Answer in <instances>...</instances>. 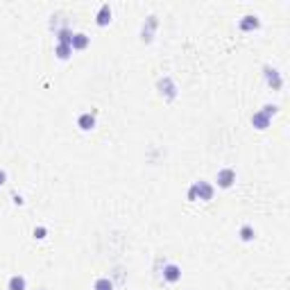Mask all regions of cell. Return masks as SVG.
Segmentation results:
<instances>
[{"label": "cell", "instance_id": "1", "mask_svg": "<svg viewBox=\"0 0 290 290\" xmlns=\"http://www.w3.org/2000/svg\"><path fill=\"white\" fill-rule=\"evenodd\" d=\"M213 193H215L213 184H209L206 179H197L193 186L188 188L186 197H188V202H197V199H202V202H211V199H213Z\"/></svg>", "mask_w": 290, "mask_h": 290}, {"label": "cell", "instance_id": "2", "mask_svg": "<svg viewBox=\"0 0 290 290\" xmlns=\"http://www.w3.org/2000/svg\"><path fill=\"white\" fill-rule=\"evenodd\" d=\"M156 27H159V18H156L154 14L145 18L143 25H141V41L152 43V39H154V34H156Z\"/></svg>", "mask_w": 290, "mask_h": 290}, {"label": "cell", "instance_id": "3", "mask_svg": "<svg viewBox=\"0 0 290 290\" xmlns=\"http://www.w3.org/2000/svg\"><path fill=\"white\" fill-rule=\"evenodd\" d=\"M156 89H159V93H161V97H166L168 102H172L175 97H177V86H175V82H172V77H161V80L156 82Z\"/></svg>", "mask_w": 290, "mask_h": 290}, {"label": "cell", "instance_id": "4", "mask_svg": "<svg viewBox=\"0 0 290 290\" xmlns=\"http://www.w3.org/2000/svg\"><path fill=\"white\" fill-rule=\"evenodd\" d=\"M234 182H236V170H234V168H220L218 175H215V184H218V188H222V191L231 188Z\"/></svg>", "mask_w": 290, "mask_h": 290}, {"label": "cell", "instance_id": "5", "mask_svg": "<svg viewBox=\"0 0 290 290\" xmlns=\"http://www.w3.org/2000/svg\"><path fill=\"white\" fill-rule=\"evenodd\" d=\"M263 75H265V82H268V86L272 89V91H279L281 86H284L281 73L277 68H272V66H263Z\"/></svg>", "mask_w": 290, "mask_h": 290}, {"label": "cell", "instance_id": "6", "mask_svg": "<svg viewBox=\"0 0 290 290\" xmlns=\"http://www.w3.org/2000/svg\"><path fill=\"white\" fill-rule=\"evenodd\" d=\"M161 277L166 284H177V281H182V268L177 263H163Z\"/></svg>", "mask_w": 290, "mask_h": 290}, {"label": "cell", "instance_id": "7", "mask_svg": "<svg viewBox=\"0 0 290 290\" xmlns=\"http://www.w3.org/2000/svg\"><path fill=\"white\" fill-rule=\"evenodd\" d=\"M258 27H261V18H258L256 14H247V16H242L241 21H238V30H241V32H254Z\"/></svg>", "mask_w": 290, "mask_h": 290}, {"label": "cell", "instance_id": "8", "mask_svg": "<svg viewBox=\"0 0 290 290\" xmlns=\"http://www.w3.org/2000/svg\"><path fill=\"white\" fill-rule=\"evenodd\" d=\"M77 127L82 129V132H91L93 127H96V111H84L77 116Z\"/></svg>", "mask_w": 290, "mask_h": 290}, {"label": "cell", "instance_id": "9", "mask_svg": "<svg viewBox=\"0 0 290 290\" xmlns=\"http://www.w3.org/2000/svg\"><path fill=\"white\" fill-rule=\"evenodd\" d=\"M111 16H113V11L109 5H102L100 7V11L96 14V25L97 27H107L109 23H111Z\"/></svg>", "mask_w": 290, "mask_h": 290}, {"label": "cell", "instance_id": "10", "mask_svg": "<svg viewBox=\"0 0 290 290\" xmlns=\"http://www.w3.org/2000/svg\"><path fill=\"white\" fill-rule=\"evenodd\" d=\"M270 123H272V118H270V116H265L263 111H254V116H252L254 129H258V132H265V129L270 127Z\"/></svg>", "mask_w": 290, "mask_h": 290}, {"label": "cell", "instance_id": "11", "mask_svg": "<svg viewBox=\"0 0 290 290\" xmlns=\"http://www.w3.org/2000/svg\"><path fill=\"white\" fill-rule=\"evenodd\" d=\"M89 43H91V39L86 37L84 32H75L73 34V43H70V48H73V52H80V50L89 48Z\"/></svg>", "mask_w": 290, "mask_h": 290}, {"label": "cell", "instance_id": "12", "mask_svg": "<svg viewBox=\"0 0 290 290\" xmlns=\"http://www.w3.org/2000/svg\"><path fill=\"white\" fill-rule=\"evenodd\" d=\"M73 30L70 27H59V30H54V37H57V43L59 46H70L73 43Z\"/></svg>", "mask_w": 290, "mask_h": 290}, {"label": "cell", "instance_id": "13", "mask_svg": "<svg viewBox=\"0 0 290 290\" xmlns=\"http://www.w3.org/2000/svg\"><path fill=\"white\" fill-rule=\"evenodd\" d=\"M27 288V281L23 274H14V277H9V281H7V290H25Z\"/></svg>", "mask_w": 290, "mask_h": 290}, {"label": "cell", "instance_id": "14", "mask_svg": "<svg viewBox=\"0 0 290 290\" xmlns=\"http://www.w3.org/2000/svg\"><path fill=\"white\" fill-rule=\"evenodd\" d=\"M238 236H241L242 242H252L254 238H256V229H254L252 225H242L241 229H238Z\"/></svg>", "mask_w": 290, "mask_h": 290}, {"label": "cell", "instance_id": "15", "mask_svg": "<svg viewBox=\"0 0 290 290\" xmlns=\"http://www.w3.org/2000/svg\"><path fill=\"white\" fill-rule=\"evenodd\" d=\"M54 54H57V59H59V61H68L70 54H73V48H70V46H59V43H57Z\"/></svg>", "mask_w": 290, "mask_h": 290}, {"label": "cell", "instance_id": "16", "mask_svg": "<svg viewBox=\"0 0 290 290\" xmlns=\"http://www.w3.org/2000/svg\"><path fill=\"white\" fill-rule=\"evenodd\" d=\"M116 286H113V281L109 279V277H100V279H96V284H93V290H113Z\"/></svg>", "mask_w": 290, "mask_h": 290}, {"label": "cell", "instance_id": "17", "mask_svg": "<svg viewBox=\"0 0 290 290\" xmlns=\"http://www.w3.org/2000/svg\"><path fill=\"white\" fill-rule=\"evenodd\" d=\"M261 111H263L265 116H270V118H272V116H277V113H279V104H263V109H261Z\"/></svg>", "mask_w": 290, "mask_h": 290}, {"label": "cell", "instance_id": "18", "mask_svg": "<svg viewBox=\"0 0 290 290\" xmlns=\"http://www.w3.org/2000/svg\"><path fill=\"white\" fill-rule=\"evenodd\" d=\"M46 234H48V231H46V227H34V238L43 241V238H46Z\"/></svg>", "mask_w": 290, "mask_h": 290}, {"label": "cell", "instance_id": "19", "mask_svg": "<svg viewBox=\"0 0 290 290\" xmlns=\"http://www.w3.org/2000/svg\"><path fill=\"white\" fill-rule=\"evenodd\" d=\"M5 184H7V172L0 168V186H5Z\"/></svg>", "mask_w": 290, "mask_h": 290}, {"label": "cell", "instance_id": "20", "mask_svg": "<svg viewBox=\"0 0 290 290\" xmlns=\"http://www.w3.org/2000/svg\"><path fill=\"white\" fill-rule=\"evenodd\" d=\"M14 204H16V206H23V197H21V195H14Z\"/></svg>", "mask_w": 290, "mask_h": 290}]
</instances>
